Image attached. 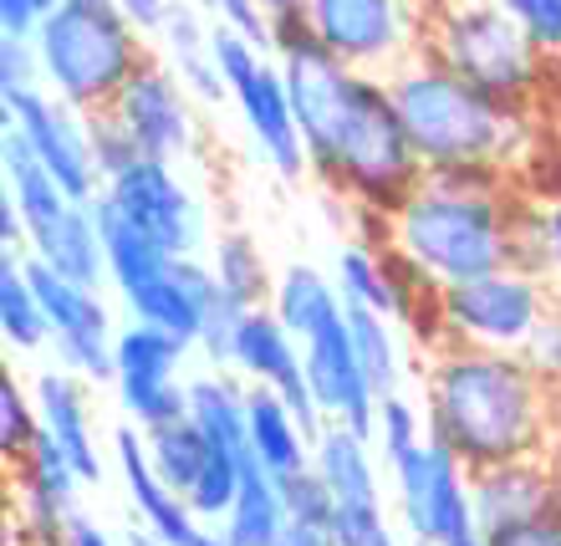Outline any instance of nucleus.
Returning <instances> with one entry per match:
<instances>
[{
  "label": "nucleus",
  "instance_id": "4c0bfd02",
  "mask_svg": "<svg viewBox=\"0 0 561 546\" xmlns=\"http://www.w3.org/2000/svg\"><path fill=\"white\" fill-rule=\"evenodd\" d=\"M373 440H378L383 459H399L403 450H414V444L428 440V424H424V413L403 399V394H388V399H378V424H373Z\"/></svg>",
  "mask_w": 561,
  "mask_h": 546
},
{
  "label": "nucleus",
  "instance_id": "cd10ccee",
  "mask_svg": "<svg viewBox=\"0 0 561 546\" xmlns=\"http://www.w3.org/2000/svg\"><path fill=\"white\" fill-rule=\"evenodd\" d=\"M123 307H128L134 322L163 327V332H174L184 348H199V327H205V317H199V302H194L190 286H184V276H179V255L163 276L144 281L138 292L123 296Z\"/></svg>",
  "mask_w": 561,
  "mask_h": 546
},
{
  "label": "nucleus",
  "instance_id": "6e6d98bb",
  "mask_svg": "<svg viewBox=\"0 0 561 546\" xmlns=\"http://www.w3.org/2000/svg\"><path fill=\"white\" fill-rule=\"evenodd\" d=\"M551 465L561 470V409H557V434H551Z\"/></svg>",
  "mask_w": 561,
  "mask_h": 546
},
{
  "label": "nucleus",
  "instance_id": "4be33fe9",
  "mask_svg": "<svg viewBox=\"0 0 561 546\" xmlns=\"http://www.w3.org/2000/svg\"><path fill=\"white\" fill-rule=\"evenodd\" d=\"M92 215H98V230H103V251H107V281L118 286V296L138 292L144 281L163 276V271L174 266V255L163 251L153 236H144L128 215H123L107 194L92 200Z\"/></svg>",
  "mask_w": 561,
  "mask_h": 546
},
{
  "label": "nucleus",
  "instance_id": "8fccbe9b",
  "mask_svg": "<svg viewBox=\"0 0 561 546\" xmlns=\"http://www.w3.org/2000/svg\"><path fill=\"white\" fill-rule=\"evenodd\" d=\"M490 546H561V532L551 521H536V526H520V532H511V536H495Z\"/></svg>",
  "mask_w": 561,
  "mask_h": 546
},
{
  "label": "nucleus",
  "instance_id": "423d86ee",
  "mask_svg": "<svg viewBox=\"0 0 561 546\" xmlns=\"http://www.w3.org/2000/svg\"><path fill=\"white\" fill-rule=\"evenodd\" d=\"M36 57H42L46 88L61 103H72L77 113H107L118 103V92L128 88V77L148 61L144 31L107 0V5H88V0H61L57 11L36 26Z\"/></svg>",
  "mask_w": 561,
  "mask_h": 546
},
{
  "label": "nucleus",
  "instance_id": "dca6fc26",
  "mask_svg": "<svg viewBox=\"0 0 561 546\" xmlns=\"http://www.w3.org/2000/svg\"><path fill=\"white\" fill-rule=\"evenodd\" d=\"M301 357H307V388L317 409L327 413V424H347L353 434L373 440L378 424V394L368 388L363 368L353 353V332H347V311L317 327L311 338H301Z\"/></svg>",
  "mask_w": 561,
  "mask_h": 546
},
{
  "label": "nucleus",
  "instance_id": "a18cd8bd",
  "mask_svg": "<svg viewBox=\"0 0 561 546\" xmlns=\"http://www.w3.org/2000/svg\"><path fill=\"white\" fill-rule=\"evenodd\" d=\"M179 72V82L199 98V103H220V98H230V88H225V77H220V67H215V57L209 52H190V57H174L169 61Z\"/></svg>",
  "mask_w": 561,
  "mask_h": 546
},
{
  "label": "nucleus",
  "instance_id": "f704fd0d",
  "mask_svg": "<svg viewBox=\"0 0 561 546\" xmlns=\"http://www.w3.org/2000/svg\"><path fill=\"white\" fill-rule=\"evenodd\" d=\"M516 266L536 271V276H561V200L520 209L516 230Z\"/></svg>",
  "mask_w": 561,
  "mask_h": 546
},
{
  "label": "nucleus",
  "instance_id": "6e6552de",
  "mask_svg": "<svg viewBox=\"0 0 561 546\" xmlns=\"http://www.w3.org/2000/svg\"><path fill=\"white\" fill-rule=\"evenodd\" d=\"M311 36L353 72L388 77L424 52L428 11L419 0H307Z\"/></svg>",
  "mask_w": 561,
  "mask_h": 546
},
{
  "label": "nucleus",
  "instance_id": "2f4dec72",
  "mask_svg": "<svg viewBox=\"0 0 561 546\" xmlns=\"http://www.w3.org/2000/svg\"><path fill=\"white\" fill-rule=\"evenodd\" d=\"M148 455H153V470H159L179 496H190L194 480L205 475L209 455H215V444L199 434L194 419H179V424H163L148 434Z\"/></svg>",
  "mask_w": 561,
  "mask_h": 546
},
{
  "label": "nucleus",
  "instance_id": "bf43d9fd",
  "mask_svg": "<svg viewBox=\"0 0 561 546\" xmlns=\"http://www.w3.org/2000/svg\"><path fill=\"white\" fill-rule=\"evenodd\" d=\"M419 5H424V11H434V5H444V0H419Z\"/></svg>",
  "mask_w": 561,
  "mask_h": 546
},
{
  "label": "nucleus",
  "instance_id": "f03ea898",
  "mask_svg": "<svg viewBox=\"0 0 561 546\" xmlns=\"http://www.w3.org/2000/svg\"><path fill=\"white\" fill-rule=\"evenodd\" d=\"M520 200L511 169H428L388 215V246L428 271L439 286L516 266Z\"/></svg>",
  "mask_w": 561,
  "mask_h": 546
},
{
  "label": "nucleus",
  "instance_id": "ddd939ff",
  "mask_svg": "<svg viewBox=\"0 0 561 546\" xmlns=\"http://www.w3.org/2000/svg\"><path fill=\"white\" fill-rule=\"evenodd\" d=\"M113 455H118V475H123V486H128V501H134L144 532H153L163 546H230L220 526L194 516V505L153 470L148 434L138 424L113 429Z\"/></svg>",
  "mask_w": 561,
  "mask_h": 546
},
{
  "label": "nucleus",
  "instance_id": "393cba45",
  "mask_svg": "<svg viewBox=\"0 0 561 546\" xmlns=\"http://www.w3.org/2000/svg\"><path fill=\"white\" fill-rule=\"evenodd\" d=\"M245 394L251 384H240L230 373H205V378H190V419L199 424L209 444L220 450H236L245 455L251 450V429H245Z\"/></svg>",
  "mask_w": 561,
  "mask_h": 546
},
{
  "label": "nucleus",
  "instance_id": "412c9836",
  "mask_svg": "<svg viewBox=\"0 0 561 546\" xmlns=\"http://www.w3.org/2000/svg\"><path fill=\"white\" fill-rule=\"evenodd\" d=\"M245 429H251V455L266 465L276 480L301 475L311 465V434L291 413V403L280 399L276 388L251 384L245 394Z\"/></svg>",
  "mask_w": 561,
  "mask_h": 546
},
{
  "label": "nucleus",
  "instance_id": "b1692460",
  "mask_svg": "<svg viewBox=\"0 0 561 546\" xmlns=\"http://www.w3.org/2000/svg\"><path fill=\"white\" fill-rule=\"evenodd\" d=\"M31 255H42L51 271H61L67 281H82V286H103L107 281V251H103V230H98V215H92V200L82 205L77 200L67 215H61L42 240H31Z\"/></svg>",
  "mask_w": 561,
  "mask_h": 546
},
{
  "label": "nucleus",
  "instance_id": "f257e3e1",
  "mask_svg": "<svg viewBox=\"0 0 561 546\" xmlns=\"http://www.w3.org/2000/svg\"><path fill=\"white\" fill-rule=\"evenodd\" d=\"M561 394L520 353L434 348L424 363V424L465 470L551 455Z\"/></svg>",
  "mask_w": 561,
  "mask_h": 546
},
{
  "label": "nucleus",
  "instance_id": "72a5a7b5",
  "mask_svg": "<svg viewBox=\"0 0 561 546\" xmlns=\"http://www.w3.org/2000/svg\"><path fill=\"white\" fill-rule=\"evenodd\" d=\"M337 292L347 307H368V311L393 317V292H388V271H383L378 246H368V240L342 246L337 251Z\"/></svg>",
  "mask_w": 561,
  "mask_h": 546
},
{
  "label": "nucleus",
  "instance_id": "5fc2aeb1",
  "mask_svg": "<svg viewBox=\"0 0 561 546\" xmlns=\"http://www.w3.org/2000/svg\"><path fill=\"white\" fill-rule=\"evenodd\" d=\"M128 546H163V542L153 532H138V526H134V532H128Z\"/></svg>",
  "mask_w": 561,
  "mask_h": 546
},
{
  "label": "nucleus",
  "instance_id": "de8ad7c7",
  "mask_svg": "<svg viewBox=\"0 0 561 546\" xmlns=\"http://www.w3.org/2000/svg\"><path fill=\"white\" fill-rule=\"evenodd\" d=\"M113 5H118V11L148 36V31H163V15H169L174 0H113Z\"/></svg>",
  "mask_w": 561,
  "mask_h": 546
},
{
  "label": "nucleus",
  "instance_id": "49530a36",
  "mask_svg": "<svg viewBox=\"0 0 561 546\" xmlns=\"http://www.w3.org/2000/svg\"><path fill=\"white\" fill-rule=\"evenodd\" d=\"M57 5L61 0H0V31H5V36H36V26H42Z\"/></svg>",
  "mask_w": 561,
  "mask_h": 546
},
{
  "label": "nucleus",
  "instance_id": "f8f14e48",
  "mask_svg": "<svg viewBox=\"0 0 561 546\" xmlns=\"http://www.w3.org/2000/svg\"><path fill=\"white\" fill-rule=\"evenodd\" d=\"M77 490H82L77 465L42 429V440L31 444V455L11 465V501H15L11 542L15 546H67V526L77 516Z\"/></svg>",
  "mask_w": 561,
  "mask_h": 546
},
{
  "label": "nucleus",
  "instance_id": "c756f323",
  "mask_svg": "<svg viewBox=\"0 0 561 546\" xmlns=\"http://www.w3.org/2000/svg\"><path fill=\"white\" fill-rule=\"evenodd\" d=\"M209 266H215L220 286L236 296L245 311H251V307H271L276 281H271V271H266L261 246H255L245 230H225V236L215 240V251H209Z\"/></svg>",
  "mask_w": 561,
  "mask_h": 546
},
{
  "label": "nucleus",
  "instance_id": "c85d7f7f",
  "mask_svg": "<svg viewBox=\"0 0 561 546\" xmlns=\"http://www.w3.org/2000/svg\"><path fill=\"white\" fill-rule=\"evenodd\" d=\"M347 332H353L357 368H363V378H368L373 394H378V399L399 394L403 357H399V338H393V317L368 311V307H347Z\"/></svg>",
  "mask_w": 561,
  "mask_h": 546
},
{
  "label": "nucleus",
  "instance_id": "7c9ffc66",
  "mask_svg": "<svg viewBox=\"0 0 561 546\" xmlns=\"http://www.w3.org/2000/svg\"><path fill=\"white\" fill-rule=\"evenodd\" d=\"M184 342L163 327L148 322H128L113 338V384L118 378H179V363H184Z\"/></svg>",
  "mask_w": 561,
  "mask_h": 546
},
{
  "label": "nucleus",
  "instance_id": "a878e982",
  "mask_svg": "<svg viewBox=\"0 0 561 546\" xmlns=\"http://www.w3.org/2000/svg\"><path fill=\"white\" fill-rule=\"evenodd\" d=\"M0 338H5L11 353H36V348L51 342L46 307L26 276V255L15 251L0 255Z\"/></svg>",
  "mask_w": 561,
  "mask_h": 546
},
{
  "label": "nucleus",
  "instance_id": "4468645a",
  "mask_svg": "<svg viewBox=\"0 0 561 546\" xmlns=\"http://www.w3.org/2000/svg\"><path fill=\"white\" fill-rule=\"evenodd\" d=\"M113 118L134 134V144L144 148V159H163L174 163L190 153L194 144V118H190V88L179 82L174 67L148 57L128 88L118 92V103L107 107Z\"/></svg>",
  "mask_w": 561,
  "mask_h": 546
},
{
  "label": "nucleus",
  "instance_id": "79ce46f5",
  "mask_svg": "<svg viewBox=\"0 0 561 546\" xmlns=\"http://www.w3.org/2000/svg\"><path fill=\"white\" fill-rule=\"evenodd\" d=\"M199 11H209L215 21H225V26H236V31H245L261 52H271V21H266V11L255 5V0H194Z\"/></svg>",
  "mask_w": 561,
  "mask_h": 546
},
{
  "label": "nucleus",
  "instance_id": "0eeeda50",
  "mask_svg": "<svg viewBox=\"0 0 561 546\" xmlns=\"http://www.w3.org/2000/svg\"><path fill=\"white\" fill-rule=\"evenodd\" d=\"M551 302H557V286L520 266H501V271H490V276L439 286L444 348L465 342V348L520 353L536 327L551 317Z\"/></svg>",
  "mask_w": 561,
  "mask_h": 546
},
{
  "label": "nucleus",
  "instance_id": "aec40b11",
  "mask_svg": "<svg viewBox=\"0 0 561 546\" xmlns=\"http://www.w3.org/2000/svg\"><path fill=\"white\" fill-rule=\"evenodd\" d=\"M368 444L373 440L353 434L347 424H327L311 440V470L327 480L337 511H383V480Z\"/></svg>",
  "mask_w": 561,
  "mask_h": 546
},
{
  "label": "nucleus",
  "instance_id": "09e8293b",
  "mask_svg": "<svg viewBox=\"0 0 561 546\" xmlns=\"http://www.w3.org/2000/svg\"><path fill=\"white\" fill-rule=\"evenodd\" d=\"M0 246H5V251H21V246H31L26 220H21V209H15L11 190L0 194Z\"/></svg>",
  "mask_w": 561,
  "mask_h": 546
},
{
  "label": "nucleus",
  "instance_id": "13d9d810",
  "mask_svg": "<svg viewBox=\"0 0 561 546\" xmlns=\"http://www.w3.org/2000/svg\"><path fill=\"white\" fill-rule=\"evenodd\" d=\"M459 546H490V536L480 532V536H470V542H459Z\"/></svg>",
  "mask_w": 561,
  "mask_h": 546
},
{
  "label": "nucleus",
  "instance_id": "f3484780",
  "mask_svg": "<svg viewBox=\"0 0 561 546\" xmlns=\"http://www.w3.org/2000/svg\"><path fill=\"white\" fill-rule=\"evenodd\" d=\"M557 480H561V470L551 465V455L505 459V465H490V470H470L474 526L495 542V536H511L520 526L551 521Z\"/></svg>",
  "mask_w": 561,
  "mask_h": 546
},
{
  "label": "nucleus",
  "instance_id": "603ef678",
  "mask_svg": "<svg viewBox=\"0 0 561 546\" xmlns=\"http://www.w3.org/2000/svg\"><path fill=\"white\" fill-rule=\"evenodd\" d=\"M280 546H337V542H332V532H311V526H286Z\"/></svg>",
  "mask_w": 561,
  "mask_h": 546
},
{
  "label": "nucleus",
  "instance_id": "052dcab7",
  "mask_svg": "<svg viewBox=\"0 0 561 546\" xmlns=\"http://www.w3.org/2000/svg\"><path fill=\"white\" fill-rule=\"evenodd\" d=\"M551 307H557V317H561V281H557V302H551Z\"/></svg>",
  "mask_w": 561,
  "mask_h": 546
},
{
  "label": "nucleus",
  "instance_id": "473e14b6",
  "mask_svg": "<svg viewBox=\"0 0 561 546\" xmlns=\"http://www.w3.org/2000/svg\"><path fill=\"white\" fill-rule=\"evenodd\" d=\"M113 388H118L128 424H138L144 434L190 419V384L184 378H118Z\"/></svg>",
  "mask_w": 561,
  "mask_h": 546
},
{
  "label": "nucleus",
  "instance_id": "a19ab883",
  "mask_svg": "<svg viewBox=\"0 0 561 546\" xmlns=\"http://www.w3.org/2000/svg\"><path fill=\"white\" fill-rule=\"evenodd\" d=\"M501 11L511 15L547 57H561V0H501Z\"/></svg>",
  "mask_w": 561,
  "mask_h": 546
},
{
  "label": "nucleus",
  "instance_id": "9b49d317",
  "mask_svg": "<svg viewBox=\"0 0 561 546\" xmlns=\"http://www.w3.org/2000/svg\"><path fill=\"white\" fill-rule=\"evenodd\" d=\"M5 128L26 138V148L46 163V174L57 179L72 200H98L103 194V174L92 163L88 144V113H77L72 103H61L57 92H21L5 103Z\"/></svg>",
  "mask_w": 561,
  "mask_h": 546
},
{
  "label": "nucleus",
  "instance_id": "1a4fd4ad",
  "mask_svg": "<svg viewBox=\"0 0 561 546\" xmlns=\"http://www.w3.org/2000/svg\"><path fill=\"white\" fill-rule=\"evenodd\" d=\"M388 470H393V490H399V516L414 542L459 546L480 536L470 501V470L444 444H414L399 459H388Z\"/></svg>",
  "mask_w": 561,
  "mask_h": 546
},
{
  "label": "nucleus",
  "instance_id": "a211bd4d",
  "mask_svg": "<svg viewBox=\"0 0 561 546\" xmlns=\"http://www.w3.org/2000/svg\"><path fill=\"white\" fill-rule=\"evenodd\" d=\"M230 98H236L240 118H245L255 148H261V159H266L280 179L296 184L301 174H311L307 144H301V123H296L291 92H286V77H280L276 61L266 57L251 77H240L236 88H230Z\"/></svg>",
  "mask_w": 561,
  "mask_h": 546
},
{
  "label": "nucleus",
  "instance_id": "9d476101",
  "mask_svg": "<svg viewBox=\"0 0 561 546\" xmlns=\"http://www.w3.org/2000/svg\"><path fill=\"white\" fill-rule=\"evenodd\" d=\"M26 276L36 286L51 322V348H57V368L88 378V384H113V317H107L98 286L67 281L61 271H51L42 255L26 251Z\"/></svg>",
  "mask_w": 561,
  "mask_h": 546
},
{
  "label": "nucleus",
  "instance_id": "37998d69",
  "mask_svg": "<svg viewBox=\"0 0 561 546\" xmlns=\"http://www.w3.org/2000/svg\"><path fill=\"white\" fill-rule=\"evenodd\" d=\"M332 542L337 546H399L383 511H337Z\"/></svg>",
  "mask_w": 561,
  "mask_h": 546
},
{
  "label": "nucleus",
  "instance_id": "680f3d73",
  "mask_svg": "<svg viewBox=\"0 0 561 546\" xmlns=\"http://www.w3.org/2000/svg\"><path fill=\"white\" fill-rule=\"evenodd\" d=\"M409 546H428V542H409Z\"/></svg>",
  "mask_w": 561,
  "mask_h": 546
},
{
  "label": "nucleus",
  "instance_id": "6ab92c4d",
  "mask_svg": "<svg viewBox=\"0 0 561 546\" xmlns=\"http://www.w3.org/2000/svg\"><path fill=\"white\" fill-rule=\"evenodd\" d=\"M36 409H42V429L67 450V459L77 465L82 486L103 480V459H98V434H92V403H88V378H77L67 368L36 373Z\"/></svg>",
  "mask_w": 561,
  "mask_h": 546
},
{
  "label": "nucleus",
  "instance_id": "e433bc0d",
  "mask_svg": "<svg viewBox=\"0 0 561 546\" xmlns=\"http://www.w3.org/2000/svg\"><path fill=\"white\" fill-rule=\"evenodd\" d=\"M280 496H286V521L291 526H311V532H332L337 526V501L317 470H301V475H286L280 480Z\"/></svg>",
  "mask_w": 561,
  "mask_h": 546
},
{
  "label": "nucleus",
  "instance_id": "bb28decb",
  "mask_svg": "<svg viewBox=\"0 0 561 546\" xmlns=\"http://www.w3.org/2000/svg\"><path fill=\"white\" fill-rule=\"evenodd\" d=\"M271 311L291 327L296 338H311L317 327H327L332 317H342V311H347V302H342L337 281H327L317 266H301V261H296V266H286L276 276Z\"/></svg>",
  "mask_w": 561,
  "mask_h": 546
},
{
  "label": "nucleus",
  "instance_id": "20e7f679",
  "mask_svg": "<svg viewBox=\"0 0 561 546\" xmlns=\"http://www.w3.org/2000/svg\"><path fill=\"white\" fill-rule=\"evenodd\" d=\"M311 174L327 190H337L342 200H353V209H368L383 220L424 184L428 169L419 163L414 144L403 134V118L388 98L383 77L357 72L353 103L342 113L332 144L311 159Z\"/></svg>",
  "mask_w": 561,
  "mask_h": 546
},
{
  "label": "nucleus",
  "instance_id": "c03bdc74",
  "mask_svg": "<svg viewBox=\"0 0 561 546\" xmlns=\"http://www.w3.org/2000/svg\"><path fill=\"white\" fill-rule=\"evenodd\" d=\"M520 357H526V363H531V368L561 394V317H557V307H551V317L531 332V342L520 348Z\"/></svg>",
  "mask_w": 561,
  "mask_h": 546
},
{
  "label": "nucleus",
  "instance_id": "2eb2a0df",
  "mask_svg": "<svg viewBox=\"0 0 561 546\" xmlns=\"http://www.w3.org/2000/svg\"><path fill=\"white\" fill-rule=\"evenodd\" d=\"M103 194L144 236L159 240L169 255H194V246H199V209H194L190 190L179 184L174 163L138 159L134 169H123L118 179H107Z\"/></svg>",
  "mask_w": 561,
  "mask_h": 546
},
{
  "label": "nucleus",
  "instance_id": "58836bf2",
  "mask_svg": "<svg viewBox=\"0 0 561 546\" xmlns=\"http://www.w3.org/2000/svg\"><path fill=\"white\" fill-rule=\"evenodd\" d=\"M88 144H92V163H98L103 184L107 179H118L123 169H134V163L144 159V148L134 144V134H128L113 113H92L88 118Z\"/></svg>",
  "mask_w": 561,
  "mask_h": 546
},
{
  "label": "nucleus",
  "instance_id": "3c124183",
  "mask_svg": "<svg viewBox=\"0 0 561 546\" xmlns=\"http://www.w3.org/2000/svg\"><path fill=\"white\" fill-rule=\"evenodd\" d=\"M67 546H118V542H113V536H107L98 521H88L82 511H77L72 526H67Z\"/></svg>",
  "mask_w": 561,
  "mask_h": 546
},
{
  "label": "nucleus",
  "instance_id": "5701e85b",
  "mask_svg": "<svg viewBox=\"0 0 561 546\" xmlns=\"http://www.w3.org/2000/svg\"><path fill=\"white\" fill-rule=\"evenodd\" d=\"M286 526H291V521H286V496H280V480L255 455H245L236 505H230V516L220 521L225 542H230V546H280Z\"/></svg>",
  "mask_w": 561,
  "mask_h": 546
},
{
  "label": "nucleus",
  "instance_id": "7ed1b4c3",
  "mask_svg": "<svg viewBox=\"0 0 561 546\" xmlns=\"http://www.w3.org/2000/svg\"><path fill=\"white\" fill-rule=\"evenodd\" d=\"M383 82L424 169H516L531 148V118L470 88L428 52L403 61Z\"/></svg>",
  "mask_w": 561,
  "mask_h": 546
},
{
  "label": "nucleus",
  "instance_id": "4d7b16f0",
  "mask_svg": "<svg viewBox=\"0 0 561 546\" xmlns=\"http://www.w3.org/2000/svg\"><path fill=\"white\" fill-rule=\"evenodd\" d=\"M551 526L561 532V480H557V501H551Z\"/></svg>",
  "mask_w": 561,
  "mask_h": 546
},
{
  "label": "nucleus",
  "instance_id": "39448f33",
  "mask_svg": "<svg viewBox=\"0 0 561 546\" xmlns=\"http://www.w3.org/2000/svg\"><path fill=\"white\" fill-rule=\"evenodd\" d=\"M424 52L520 118H531L541 107L547 77L557 67V57H547L501 11V0H444V5H434Z\"/></svg>",
  "mask_w": 561,
  "mask_h": 546
},
{
  "label": "nucleus",
  "instance_id": "864d4df0",
  "mask_svg": "<svg viewBox=\"0 0 561 546\" xmlns=\"http://www.w3.org/2000/svg\"><path fill=\"white\" fill-rule=\"evenodd\" d=\"M261 11H266V21L271 15H291V11H307V0H255Z\"/></svg>",
  "mask_w": 561,
  "mask_h": 546
},
{
  "label": "nucleus",
  "instance_id": "c9c22d12",
  "mask_svg": "<svg viewBox=\"0 0 561 546\" xmlns=\"http://www.w3.org/2000/svg\"><path fill=\"white\" fill-rule=\"evenodd\" d=\"M36 440H42L36 394H26L15 373H0V459H5V470H11L15 459H26Z\"/></svg>",
  "mask_w": 561,
  "mask_h": 546
},
{
  "label": "nucleus",
  "instance_id": "ea45409f",
  "mask_svg": "<svg viewBox=\"0 0 561 546\" xmlns=\"http://www.w3.org/2000/svg\"><path fill=\"white\" fill-rule=\"evenodd\" d=\"M42 77V57L31 36H0V103H11L21 92H36Z\"/></svg>",
  "mask_w": 561,
  "mask_h": 546
}]
</instances>
